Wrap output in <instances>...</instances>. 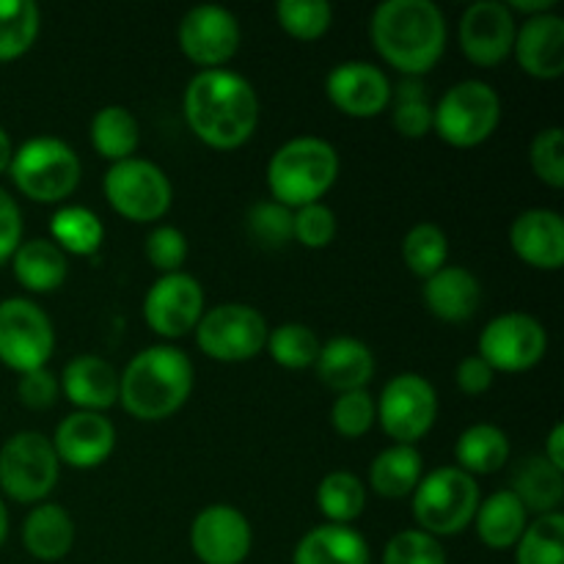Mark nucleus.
<instances>
[{
  "label": "nucleus",
  "instance_id": "24",
  "mask_svg": "<svg viewBox=\"0 0 564 564\" xmlns=\"http://www.w3.org/2000/svg\"><path fill=\"white\" fill-rule=\"evenodd\" d=\"M314 369L317 378L336 394L367 389L369 380L375 378V352L356 336H334L319 347Z\"/></svg>",
  "mask_w": 564,
  "mask_h": 564
},
{
  "label": "nucleus",
  "instance_id": "53",
  "mask_svg": "<svg viewBox=\"0 0 564 564\" xmlns=\"http://www.w3.org/2000/svg\"><path fill=\"white\" fill-rule=\"evenodd\" d=\"M6 534H9V510H6L3 499H0V545L6 543Z\"/></svg>",
  "mask_w": 564,
  "mask_h": 564
},
{
  "label": "nucleus",
  "instance_id": "52",
  "mask_svg": "<svg viewBox=\"0 0 564 564\" xmlns=\"http://www.w3.org/2000/svg\"><path fill=\"white\" fill-rule=\"evenodd\" d=\"M11 158H14V147H11V138H9V132H6L3 127H0V171H6V169H9Z\"/></svg>",
  "mask_w": 564,
  "mask_h": 564
},
{
  "label": "nucleus",
  "instance_id": "51",
  "mask_svg": "<svg viewBox=\"0 0 564 564\" xmlns=\"http://www.w3.org/2000/svg\"><path fill=\"white\" fill-rule=\"evenodd\" d=\"M510 11H521V14L534 17V14H545V11H554L556 9V0H510Z\"/></svg>",
  "mask_w": 564,
  "mask_h": 564
},
{
  "label": "nucleus",
  "instance_id": "49",
  "mask_svg": "<svg viewBox=\"0 0 564 564\" xmlns=\"http://www.w3.org/2000/svg\"><path fill=\"white\" fill-rule=\"evenodd\" d=\"M22 242V213L14 198L0 187V262L14 257Z\"/></svg>",
  "mask_w": 564,
  "mask_h": 564
},
{
  "label": "nucleus",
  "instance_id": "18",
  "mask_svg": "<svg viewBox=\"0 0 564 564\" xmlns=\"http://www.w3.org/2000/svg\"><path fill=\"white\" fill-rule=\"evenodd\" d=\"M389 75L378 64L364 58H350L336 64L325 77V94L345 116L352 119H375L391 102Z\"/></svg>",
  "mask_w": 564,
  "mask_h": 564
},
{
  "label": "nucleus",
  "instance_id": "4",
  "mask_svg": "<svg viewBox=\"0 0 564 564\" xmlns=\"http://www.w3.org/2000/svg\"><path fill=\"white\" fill-rule=\"evenodd\" d=\"M339 176V152L317 135H297L281 143L268 163L270 198L297 209L323 202Z\"/></svg>",
  "mask_w": 564,
  "mask_h": 564
},
{
  "label": "nucleus",
  "instance_id": "13",
  "mask_svg": "<svg viewBox=\"0 0 564 564\" xmlns=\"http://www.w3.org/2000/svg\"><path fill=\"white\" fill-rule=\"evenodd\" d=\"M549 350V330L534 314L505 312L490 319L479 334V356L494 372H527L538 367Z\"/></svg>",
  "mask_w": 564,
  "mask_h": 564
},
{
  "label": "nucleus",
  "instance_id": "37",
  "mask_svg": "<svg viewBox=\"0 0 564 564\" xmlns=\"http://www.w3.org/2000/svg\"><path fill=\"white\" fill-rule=\"evenodd\" d=\"M402 259H405V268L413 275L430 279L449 259V237L438 224L422 220V224L411 226L402 237Z\"/></svg>",
  "mask_w": 564,
  "mask_h": 564
},
{
  "label": "nucleus",
  "instance_id": "1",
  "mask_svg": "<svg viewBox=\"0 0 564 564\" xmlns=\"http://www.w3.org/2000/svg\"><path fill=\"white\" fill-rule=\"evenodd\" d=\"M182 110L193 135L213 149L242 147L259 127L257 88L226 66L196 72L182 94Z\"/></svg>",
  "mask_w": 564,
  "mask_h": 564
},
{
  "label": "nucleus",
  "instance_id": "35",
  "mask_svg": "<svg viewBox=\"0 0 564 564\" xmlns=\"http://www.w3.org/2000/svg\"><path fill=\"white\" fill-rule=\"evenodd\" d=\"M391 124L402 138H424L433 132V102L427 97L422 77H405L391 91Z\"/></svg>",
  "mask_w": 564,
  "mask_h": 564
},
{
  "label": "nucleus",
  "instance_id": "26",
  "mask_svg": "<svg viewBox=\"0 0 564 564\" xmlns=\"http://www.w3.org/2000/svg\"><path fill=\"white\" fill-rule=\"evenodd\" d=\"M22 545L39 562H58L75 545V521L61 505L44 501L22 523Z\"/></svg>",
  "mask_w": 564,
  "mask_h": 564
},
{
  "label": "nucleus",
  "instance_id": "50",
  "mask_svg": "<svg viewBox=\"0 0 564 564\" xmlns=\"http://www.w3.org/2000/svg\"><path fill=\"white\" fill-rule=\"evenodd\" d=\"M543 457L551 463V466H556L560 471H564V424L562 422H556L554 427H551L549 438H545Z\"/></svg>",
  "mask_w": 564,
  "mask_h": 564
},
{
  "label": "nucleus",
  "instance_id": "45",
  "mask_svg": "<svg viewBox=\"0 0 564 564\" xmlns=\"http://www.w3.org/2000/svg\"><path fill=\"white\" fill-rule=\"evenodd\" d=\"M529 160L540 182L549 187H564V132L562 127H545L529 147Z\"/></svg>",
  "mask_w": 564,
  "mask_h": 564
},
{
  "label": "nucleus",
  "instance_id": "10",
  "mask_svg": "<svg viewBox=\"0 0 564 564\" xmlns=\"http://www.w3.org/2000/svg\"><path fill=\"white\" fill-rule=\"evenodd\" d=\"M268 330V319L259 308L248 303H218L204 308L193 334L204 356L224 364H242L264 350Z\"/></svg>",
  "mask_w": 564,
  "mask_h": 564
},
{
  "label": "nucleus",
  "instance_id": "17",
  "mask_svg": "<svg viewBox=\"0 0 564 564\" xmlns=\"http://www.w3.org/2000/svg\"><path fill=\"white\" fill-rule=\"evenodd\" d=\"M518 20L510 6L501 0H477L468 6L460 17V47L471 64L499 66L510 58L512 44H516Z\"/></svg>",
  "mask_w": 564,
  "mask_h": 564
},
{
  "label": "nucleus",
  "instance_id": "7",
  "mask_svg": "<svg viewBox=\"0 0 564 564\" xmlns=\"http://www.w3.org/2000/svg\"><path fill=\"white\" fill-rule=\"evenodd\" d=\"M501 121V97L490 83L468 77L441 94L433 105V130L457 149L488 141Z\"/></svg>",
  "mask_w": 564,
  "mask_h": 564
},
{
  "label": "nucleus",
  "instance_id": "29",
  "mask_svg": "<svg viewBox=\"0 0 564 564\" xmlns=\"http://www.w3.org/2000/svg\"><path fill=\"white\" fill-rule=\"evenodd\" d=\"M424 477V460L416 446L391 444L369 466V485L383 499H405Z\"/></svg>",
  "mask_w": 564,
  "mask_h": 564
},
{
  "label": "nucleus",
  "instance_id": "33",
  "mask_svg": "<svg viewBox=\"0 0 564 564\" xmlns=\"http://www.w3.org/2000/svg\"><path fill=\"white\" fill-rule=\"evenodd\" d=\"M50 240L64 253L94 257L105 242V226L94 209L83 204H64L50 218Z\"/></svg>",
  "mask_w": 564,
  "mask_h": 564
},
{
  "label": "nucleus",
  "instance_id": "23",
  "mask_svg": "<svg viewBox=\"0 0 564 564\" xmlns=\"http://www.w3.org/2000/svg\"><path fill=\"white\" fill-rule=\"evenodd\" d=\"M424 306L444 323H466L482 303V284L463 264H444L438 273L424 279Z\"/></svg>",
  "mask_w": 564,
  "mask_h": 564
},
{
  "label": "nucleus",
  "instance_id": "47",
  "mask_svg": "<svg viewBox=\"0 0 564 564\" xmlns=\"http://www.w3.org/2000/svg\"><path fill=\"white\" fill-rule=\"evenodd\" d=\"M58 378L50 372L47 367L31 369V372H22L17 380V394H20L22 405H28L31 411H47L58 400Z\"/></svg>",
  "mask_w": 564,
  "mask_h": 564
},
{
  "label": "nucleus",
  "instance_id": "20",
  "mask_svg": "<svg viewBox=\"0 0 564 564\" xmlns=\"http://www.w3.org/2000/svg\"><path fill=\"white\" fill-rule=\"evenodd\" d=\"M523 72L540 80H554L564 72V17L560 11L527 17L516 31L512 44Z\"/></svg>",
  "mask_w": 564,
  "mask_h": 564
},
{
  "label": "nucleus",
  "instance_id": "3",
  "mask_svg": "<svg viewBox=\"0 0 564 564\" xmlns=\"http://www.w3.org/2000/svg\"><path fill=\"white\" fill-rule=\"evenodd\" d=\"M196 372L176 345H152L130 358L119 375V402L138 422H163L191 397Z\"/></svg>",
  "mask_w": 564,
  "mask_h": 564
},
{
  "label": "nucleus",
  "instance_id": "14",
  "mask_svg": "<svg viewBox=\"0 0 564 564\" xmlns=\"http://www.w3.org/2000/svg\"><path fill=\"white\" fill-rule=\"evenodd\" d=\"M180 47L193 64L204 69H220L240 50V20L235 11L218 3H198L180 20Z\"/></svg>",
  "mask_w": 564,
  "mask_h": 564
},
{
  "label": "nucleus",
  "instance_id": "15",
  "mask_svg": "<svg viewBox=\"0 0 564 564\" xmlns=\"http://www.w3.org/2000/svg\"><path fill=\"white\" fill-rule=\"evenodd\" d=\"M202 314L204 286L185 270L160 275L143 297V319L163 339H180L196 330Z\"/></svg>",
  "mask_w": 564,
  "mask_h": 564
},
{
  "label": "nucleus",
  "instance_id": "28",
  "mask_svg": "<svg viewBox=\"0 0 564 564\" xmlns=\"http://www.w3.org/2000/svg\"><path fill=\"white\" fill-rule=\"evenodd\" d=\"M11 262H14L11 268H14L17 281L28 292H36V295L58 290L66 281V273H69L66 253L47 237H33V240L20 242Z\"/></svg>",
  "mask_w": 564,
  "mask_h": 564
},
{
  "label": "nucleus",
  "instance_id": "9",
  "mask_svg": "<svg viewBox=\"0 0 564 564\" xmlns=\"http://www.w3.org/2000/svg\"><path fill=\"white\" fill-rule=\"evenodd\" d=\"M61 477V460L53 441L42 433L11 435L0 449V488L20 505H39L53 494Z\"/></svg>",
  "mask_w": 564,
  "mask_h": 564
},
{
  "label": "nucleus",
  "instance_id": "5",
  "mask_svg": "<svg viewBox=\"0 0 564 564\" xmlns=\"http://www.w3.org/2000/svg\"><path fill=\"white\" fill-rule=\"evenodd\" d=\"M411 499L413 518L422 532L452 538L471 527L482 496L471 474L457 466H438L419 479Z\"/></svg>",
  "mask_w": 564,
  "mask_h": 564
},
{
  "label": "nucleus",
  "instance_id": "25",
  "mask_svg": "<svg viewBox=\"0 0 564 564\" xmlns=\"http://www.w3.org/2000/svg\"><path fill=\"white\" fill-rule=\"evenodd\" d=\"M369 543L358 529L319 523L297 540L292 564H369Z\"/></svg>",
  "mask_w": 564,
  "mask_h": 564
},
{
  "label": "nucleus",
  "instance_id": "42",
  "mask_svg": "<svg viewBox=\"0 0 564 564\" xmlns=\"http://www.w3.org/2000/svg\"><path fill=\"white\" fill-rule=\"evenodd\" d=\"M378 422V405L367 389L345 391L330 408V424L341 438H361Z\"/></svg>",
  "mask_w": 564,
  "mask_h": 564
},
{
  "label": "nucleus",
  "instance_id": "48",
  "mask_svg": "<svg viewBox=\"0 0 564 564\" xmlns=\"http://www.w3.org/2000/svg\"><path fill=\"white\" fill-rule=\"evenodd\" d=\"M455 380H457V389H460L463 394L479 397L485 394V391H490V386H494L496 380V372L494 367L479 356V352H471V356L460 358V364H457L455 369Z\"/></svg>",
  "mask_w": 564,
  "mask_h": 564
},
{
  "label": "nucleus",
  "instance_id": "46",
  "mask_svg": "<svg viewBox=\"0 0 564 564\" xmlns=\"http://www.w3.org/2000/svg\"><path fill=\"white\" fill-rule=\"evenodd\" d=\"M143 253L152 262L154 270L160 273H180L182 264L187 259V237L182 235V229L171 224H158L147 235L143 242Z\"/></svg>",
  "mask_w": 564,
  "mask_h": 564
},
{
  "label": "nucleus",
  "instance_id": "40",
  "mask_svg": "<svg viewBox=\"0 0 564 564\" xmlns=\"http://www.w3.org/2000/svg\"><path fill=\"white\" fill-rule=\"evenodd\" d=\"M275 20L292 39L314 42L328 33L334 22V6L328 0H279Z\"/></svg>",
  "mask_w": 564,
  "mask_h": 564
},
{
  "label": "nucleus",
  "instance_id": "30",
  "mask_svg": "<svg viewBox=\"0 0 564 564\" xmlns=\"http://www.w3.org/2000/svg\"><path fill=\"white\" fill-rule=\"evenodd\" d=\"M510 438H507L505 430L488 422L471 424L455 441L457 468L471 474L474 479L488 477V474L505 468L507 460H510Z\"/></svg>",
  "mask_w": 564,
  "mask_h": 564
},
{
  "label": "nucleus",
  "instance_id": "43",
  "mask_svg": "<svg viewBox=\"0 0 564 564\" xmlns=\"http://www.w3.org/2000/svg\"><path fill=\"white\" fill-rule=\"evenodd\" d=\"M383 564H446V551L433 534L422 529H402L386 543Z\"/></svg>",
  "mask_w": 564,
  "mask_h": 564
},
{
  "label": "nucleus",
  "instance_id": "19",
  "mask_svg": "<svg viewBox=\"0 0 564 564\" xmlns=\"http://www.w3.org/2000/svg\"><path fill=\"white\" fill-rule=\"evenodd\" d=\"M53 449L61 463L80 471L102 466L116 446V427L108 416L91 411H72L53 433Z\"/></svg>",
  "mask_w": 564,
  "mask_h": 564
},
{
  "label": "nucleus",
  "instance_id": "34",
  "mask_svg": "<svg viewBox=\"0 0 564 564\" xmlns=\"http://www.w3.org/2000/svg\"><path fill=\"white\" fill-rule=\"evenodd\" d=\"M317 510L328 523L350 527L367 510V485L352 471H330L317 485Z\"/></svg>",
  "mask_w": 564,
  "mask_h": 564
},
{
  "label": "nucleus",
  "instance_id": "2",
  "mask_svg": "<svg viewBox=\"0 0 564 564\" xmlns=\"http://www.w3.org/2000/svg\"><path fill=\"white\" fill-rule=\"evenodd\" d=\"M369 36L386 64L405 77H422L444 55L449 28L433 0H383L372 11Z\"/></svg>",
  "mask_w": 564,
  "mask_h": 564
},
{
  "label": "nucleus",
  "instance_id": "12",
  "mask_svg": "<svg viewBox=\"0 0 564 564\" xmlns=\"http://www.w3.org/2000/svg\"><path fill=\"white\" fill-rule=\"evenodd\" d=\"M55 350V328L39 303L28 297L0 301V361L14 372L47 367Z\"/></svg>",
  "mask_w": 564,
  "mask_h": 564
},
{
  "label": "nucleus",
  "instance_id": "27",
  "mask_svg": "<svg viewBox=\"0 0 564 564\" xmlns=\"http://www.w3.org/2000/svg\"><path fill=\"white\" fill-rule=\"evenodd\" d=\"M474 523H477L479 540H482L488 549L507 551L516 549L521 534L527 532L529 512L527 507L521 505V499H518L510 488H505L490 494L485 501H479Z\"/></svg>",
  "mask_w": 564,
  "mask_h": 564
},
{
  "label": "nucleus",
  "instance_id": "8",
  "mask_svg": "<svg viewBox=\"0 0 564 564\" xmlns=\"http://www.w3.org/2000/svg\"><path fill=\"white\" fill-rule=\"evenodd\" d=\"M102 191L110 207L132 224L160 220L174 202L169 174L147 158H127L110 163V169L105 171Z\"/></svg>",
  "mask_w": 564,
  "mask_h": 564
},
{
  "label": "nucleus",
  "instance_id": "44",
  "mask_svg": "<svg viewBox=\"0 0 564 564\" xmlns=\"http://www.w3.org/2000/svg\"><path fill=\"white\" fill-rule=\"evenodd\" d=\"M336 237V215L328 204L314 202L306 207L292 209V240L303 248H328Z\"/></svg>",
  "mask_w": 564,
  "mask_h": 564
},
{
  "label": "nucleus",
  "instance_id": "32",
  "mask_svg": "<svg viewBox=\"0 0 564 564\" xmlns=\"http://www.w3.org/2000/svg\"><path fill=\"white\" fill-rule=\"evenodd\" d=\"M141 143V124L124 105H105L91 119V147L99 158L119 163L135 158Z\"/></svg>",
  "mask_w": 564,
  "mask_h": 564
},
{
  "label": "nucleus",
  "instance_id": "31",
  "mask_svg": "<svg viewBox=\"0 0 564 564\" xmlns=\"http://www.w3.org/2000/svg\"><path fill=\"white\" fill-rule=\"evenodd\" d=\"M510 490L521 499L527 512H538V516L560 512L564 499V471L551 466L543 455L527 457L518 466Z\"/></svg>",
  "mask_w": 564,
  "mask_h": 564
},
{
  "label": "nucleus",
  "instance_id": "11",
  "mask_svg": "<svg viewBox=\"0 0 564 564\" xmlns=\"http://www.w3.org/2000/svg\"><path fill=\"white\" fill-rule=\"evenodd\" d=\"M378 405V424L394 444H416L433 430L438 419V391L424 375L400 372L383 386Z\"/></svg>",
  "mask_w": 564,
  "mask_h": 564
},
{
  "label": "nucleus",
  "instance_id": "16",
  "mask_svg": "<svg viewBox=\"0 0 564 564\" xmlns=\"http://www.w3.org/2000/svg\"><path fill=\"white\" fill-rule=\"evenodd\" d=\"M251 545V523L235 505H209L193 518L191 549L202 564H242Z\"/></svg>",
  "mask_w": 564,
  "mask_h": 564
},
{
  "label": "nucleus",
  "instance_id": "6",
  "mask_svg": "<svg viewBox=\"0 0 564 564\" xmlns=\"http://www.w3.org/2000/svg\"><path fill=\"white\" fill-rule=\"evenodd\" d=\"M9 174L22 196L39 204H58L77 191L83 165L66 141L55 135H36L14 149Z\"/></svg>",
  "mask_w": 564,
  "mask_h": 564
},
{
  "label": "nucleus",
  "instance_id": "21",
  "mask_svg": "<svg viewBox=\"0 0 564 564\" xmlns=\"http://www.w3.org/2000/svg\"><path fill=\"white\" fill-rule=\"evenodd\" d=\"M510 246L534 270H560L564 264V220L556 209H523L510 226Z\"/></svg>",
  "mask_w": 564,
  "mask_h": 564
},
{
  "label": "nucleus",
  "instance_id": "41",
  "mask_svg": "<svg viewBox=\"0 0 564 564\" xmlns=\"http://www.w3.org/2000/svg\"><path fill=\"white\" fill-rule=\"evenodd\" d=\"M246 229L248 237L257 242L259 248H286L292 240V209L284 204L273 202V198H264V202L251 204L246 215Z\"/></svg>",
  "mask_w": 564,
  "mask_h": 564
},
{
  "label": "nucleus",
  "instance_id": "39",
  "mask_svg": "<svg viewBox=\"0 0 564 564\" xmlns=\"http://www.w3.org/2000/svg\"><path fill=\"white\" fill-rule=\"evenodd\" d=\"M319 347H323L319 336L303 323H284L279 328H270L268 341H264L270 358L284 369L314 367Z\"/></svg>",
  "mask_w": 564,
  "mask_h": 564
},
{
  "label": "nucleus",
  "instance_id": "36",
  "mask_svg": "<svg viewBox=\"0 0 564 564\" xmlns=\"http://www.w3.org/2000/svg\"><path fill=\"white\" fill-rule=\"evenodd\" d=\"M42 11L33 0H0V61L25 55L39 39Z\"/></svg>",
  "mask_w": 564,
  "mask_h": 564
},
{
  "label": "nucleus",
  "instance_id": "22",
  "mask_svg": "<svg viewBox=\"0 0 564 564\" xmlns=\"http://www.w3.org/2000/svg\"><path fill=\"white\" fill-rule=\"evenodd\" d=\"M58 386L75 411L102 413L119 402V372L113 364L94 352L72 358L61 372Z\"/></svg>",
  "mask_w": 564,
  "mask_h": 564
},
{
  "label": "nucleus",
  "instance_id": "38",
  "mask_svg": "<svg viewBox=\"0 0 564 564\" xmlns=\"http://www.w3.org/2000/svg\"><path fill=\"white\" fill-rule=\"evenodd\" d=\"M516 564H564V516H538L516 543Z\"/></svg>",
  "mask_w": 564,
  "mask_h": 564
}]
</instances>
